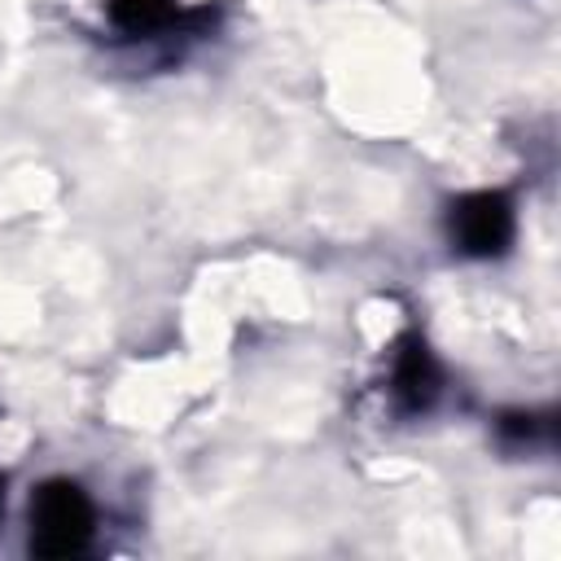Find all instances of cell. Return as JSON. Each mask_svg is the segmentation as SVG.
I'll return each mask as SVG.
<instances>
[{
  "instance_id": "4",
  "label": "cell",
  "mask_w": 561,
  "mask_h": 561,
  "mask_svg": "<svg viewBox=\"0 0 561 561\" xmlns=\"http://www.w3.org/2000/svg\"><path fill=\"white\" fill-rule=\"evenodd\" d=\"M0 500H4V495H0Z\"/></svg>"
},
{
  "instance_id": "1",
  "label": "cell",
  "mask_w": 561,
  "mask_h": 561,
  "mask_svg": "<svg viewBox=\"0 0 561 561\" xmlns=\"http://www.w3.org/2000/svg\"><path fill=\"white\" fill-rule=\"evenodd\" d=\"M92 500L79 482L70 478H48L35 495H31V552L35 557H75L92 543Z\"/></svg>"
},
{
  "instance_id": "3",
  "label": "cell",
  "mask_w": 561,
  "mask_h": 561,
  "mask_svg": "<svg viewBox=\"0 0 561 561\" xmlns=\"http://www.w3.org/2000/svg\"><path fill=\"white\" fill-rule=\"evenodd\" d=\"M438 386H443V373L430 355V346L421 337H403L399 351H394V364H390V394L403 412H425L434 399H438Z\"/></svg>"
},
{
  "instance_id": "2",
  "label": "cell",
  "mask_w": 561,
  "mask_h": 561,
  "mask_svg": "<svg viewBox=\"0 0 561 561\" xmlns=\"http://www.w3.org/2000/svg\"><path fill=\"white\" fill-rule=\"evenodd\" d=\"M513 202L504 193H465L451 202L447 210V232H451V245L469 259H500L508 245H513Z\"/></svg>"
}]
</instances>
